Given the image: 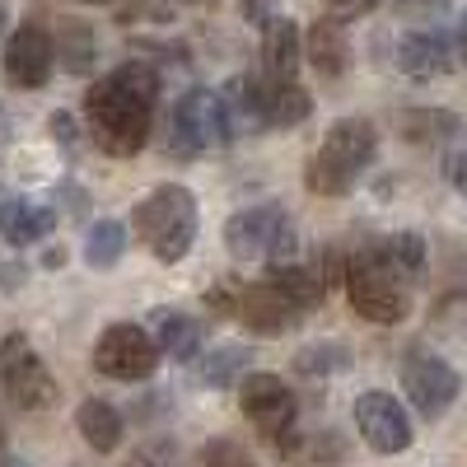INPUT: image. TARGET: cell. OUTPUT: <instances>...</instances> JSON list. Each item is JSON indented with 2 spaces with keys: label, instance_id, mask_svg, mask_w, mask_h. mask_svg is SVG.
Segmentation results:
<instances>
[{
  "label": "cell",
  "instance_id": "obj_7",
  "mask_svg": "<svg viewBox=\"0 0 467 467\" xmlns=\"http://www.w3.org/2000/svg\"><path fill=\"white\" fill-rule=\"evenodd\" d=\"M234 136L224 99L211 89H187L173 108V154L178 160H197V154L224 145Z\"/></svg>",
  "mask_w": 467,
  "mask_h": 467
},
{
  "label": "cell",
  "instance_id": "obj_12",
  "mask_svg": "<svg viewBox=\"0 0 467 467\" xmlns=\"http://www.w3.org/2000/svg\"><path fill=\"white\" fill-rule=\"evenodd\" d=\"M356 431L374 453H402L411 444V416L393 393H360L356 398Z\"/></svg>",
  "mask_w": 467,
  "mask_h": 467
},
{
  "label": "cell",
  "instance_id": "obj_33",
  "mask_svg": "<svg viewBox=\"0 0 467 467\" xmlns=\"http://www.w3.org/2000/svg\"><path fill=\"white\" fill-rule=\"evenodd\" d=\"M43 262H47V266H61V262H66V248H47V257H43Z\"/></svg>",
  "mask_w": 467,
  "mask_h": 467
},
{
  "label": "cell",
  "instance_id": "obj_29",
  "mask_svg": "<svg viewBox=\"0 0 467 467\" xmlns=\"http://www.w3.org/2000/svg\"><path fill=\"white\" fill-rule=\"evenodd\" d=\"M374 5H379V0H327L332 19H360V15H369Z\"/></svg>",
  "mask_w": 467,
  "mask_h": 467
},
{
  "label": "cell",
  "instance_id": "obj_1",
  "mask_svg": "<svg viewBox=\"0 0 467 467\" xmlns=\"http://www.w3.org/2000/svg\"><path fill=\"white\" fill-rule=\"evenodd\" d=\"M154 99H160V70L145 61H127L108 70L85 94V122L89 136L112 160H131L145 150L154 131Z\"/></svg>",
  "mask_w": 467,
  "mask_h": 467
},
{
  "label": "cell",
  "instance_id": "obj_25",
  "mask_svg": "<svg viewBox=\"0 0 467 467\" xmlns=\"http://www.w3.org/2000/svg\"><path fill=\"white\" fill-rule=\"evenodd\" d=\"M117 24H169L178 10L173 0H112Z\"/></svg>",
  "mask_w": 467,
  "mask_h": 467
},
{
  "label": "cell",
  "instance_id": "obj_34",
  "mask_svg": "<svg viewBox=\"0 0 467 467\" xmlns=\"http://www.w3.org/2000/svg\"><path fill=\"white\" fill-rule=\"evenodd\" d=\"M458 52H462V66H467V19H462V28H458Z\"/></svg>",
  "mask_w": 467,
  "mask_h": 467
},
{
  "label": "cell",
  "instance_id": "obj_26",
  "mask_svg": "<svg viewBox=\"0 0 467 467\" xmlns=\"http://www.w3.org/2000/svg\"><path fill=\"white\" fill-rule=\"evenodd\" d=\"M248 365V350H239V346H224V350H211V356L202 360V383H211V388H224L234 374H239Z\"/></svg>",
  "mask_w": 467,
  "mask_h": 467
},
{
  "label": "cell",
  "instance_id": "obj_38",
  "mask_svg": "<svg viewBox=\"0 0 467 467\" xmlns=\"http://www.w3.org/2000/svg\"><path fill=\"white\" fill-rule=\"evenodd\" d=\"M5 467H24V462H5Z\"/></svg>",
  "mask_w": 467,
  "mask_h": 467
},
{
  "label": "cell",
  "instance_id": "obj_13",
  "mask_svg": "<svg viewBox=\"0 0 467 467\" xmlns=\"http://www.w3.org/2000/svg\"><path fill=\"white\" fill-rule=\"evenodd\" d=\"M402 388L420 416H444L458 398V374L440 356H425L420 350V356H407V365H402Z\"/></svg>",
  "mask_w": 467,
  "mask_h": 467
},
{
  "label": "cell",
  "instance_id": "obj_11",
  "mask_svg": "<svg viewBox=\"0 0 467 467\" xmlns=\"http://www.w3.org/2000/svg\"><path fill=\"white\" fill-rule=\"evenodd\" d=\"M52 66H57L52 33L37 19H24L5 43V80L15 89H43L52 80Z\"/></svg>",
  "mask_w": 467,
  "mask_h": 467
},
{
  "label": "cell",
  "instance_id": "obj_3",
  "mask_svg": "<svg viewBox=\"0 0 467 467\" xmlns=\"http://www.w3.org/2000/svg\"><path fill=\"white\" fill-rule=\"evenodd\" d=\"M374 150H379V131L365 117H341V122H332L318 154L304 169L308 192H314V197H346V192L356 187V173L369 169Z\"/></svg>",
  "mask_w": 467,
  "mask_h": 467
},
{
  "label": "cell",
  "instance_id": "obj_18",
  "mask_svg": "<svg viewBox=\"0 0 467 467\" xmlns=\"http://www.w3.org/2000/svg\"><path fill=\"white\" fill-rule=\"evenodd\" d=\"M398 66L411 80H435V75H444L453 66V57H449V43L440 33H407L398 47Z\"/></svg>",
  "mask_w": 467,
  "mask_h": 467
},
{
  "label": "cell",
  "instance_id": "obj_14",
  "mask_svg": "<svg viewBox=\"0 0 467 467\" xmlns=\"http://www.w3.org/2000/svg\"><path fill=\"white\" fill-rule=\"evenodd\" d=\"M299 57H304V33L295 19H266L262 24V80L276 85H295L299 75Z\"/></svg>",
  "mask_w": 467,
  "mask_h": 467
},
{
  "label": "cell",
  "instance_id": "obj_36",
  "mask_svg": "<svg viewBox=\"0 0 467 467\" xmlns=\"http://www.w3.org/2000/svg\"><path fill=\"white\" fill-rule=\"evenodd\" d=\"M85 5H112V0H85Z\"/></svg>",
  "mask_w": 467,
  "mask_h": 467
},
{
  "label": "cell",
  "instance_id": "obj_5",
  "mask_svg": "<svg viewBox=\"0 0 467 467\" xmlns=\"http://www.w3.org/2000/svg\"><path fill=\"white\" fill-rule=\"evenodd\" d=\"M0 388H5V398L24 411H47L61 398L52 369L43 365V356L33 350V341L24 332L0 337Z\"/></svg>",
  "mask_w": 467,
  "mask_h": 467
},
{
  "label": "cell",
  "instance_id": "obj_6",
  "mask_svg": "<svg viewBox=\"0 0 467 467\" xmlns=\"http://www.w3.org/2000/svg\"><path fill=\"white\" fill-rule=\"evenodd\" d=\"M239 407L244 416L257 425V435L271 440L281 453L295 440V425H299V402L290 393V383L281 374H248L239 383Z\"/></svg>",
  "mask_w": 467,
  "mask_h": 467
},
{
  "label": "cell",
  "instance_id": "obj_15",
  "mask_svg": "<svg viewBox=\"0 0 467 467\" xmlns=\"http://www.w3.org/2000/svg\"><path fill=\"white\" fill-rule=\"evenodd\" d=\"M150 327H154L150 332L154 350H164V356H173V360H192L206 341V327L192 314H178V308H154Z\"/></svg>",
  "mask_w": 467,
  "mask_h": 467
},
{
  "label": "cell",
  "instance_id": "obj_27",
  "mask_svg": "<svg viewBox=\"0 0 467 467\" xmlns=\"http://www.w3.org/2000/svg\"><path fill=\"white\" fill-rule=\"evenodd\" d=\"M295 369L299 374H332V369H346V350L341 346H308L295 356Z\"/></svg>",
  "mask_w": 467,
  "mask_h": 467
},
{
  "label": "cell",
  "instance_id": "obj_16",
  "mask_svg": "<svg viewBox=\"0 0 467 467\" xmlns=\"http://www.w3.org/2000/svg\"><path fill=\"white\" fill-rule=\"evenodd\" d=\"M304 52H308V61H314V70L323 75V80H341L346 66H350V43H346V28H341L337 19L308 24Z\"/></svg>",
  "mask_w": 467,
  "mask_h": 467
},
{
  "label": "cell",
  "instance_id": "obj_10",
  "mask_svg": "<svg viewBox=\"0 0 467 467\" xmlns=\"http://www.w3.org/2000/svg\"><path fill=\"white\" fill-rule=\"evenodd\" d=\"M229 314L239 318L248 332H257V337H281V332H290L295 323H299V308L271 285V281H253V285H239L234 281V290H229Z\"/></svg>",
  "mask_w": 467,
  "mask_h": 467
},
{
  "label": "cell",
  "instance_id": "obj_28",
  "mask_svg": "<svg viewBox=\"0 0 467 467\" xmlns=\"http://www.w3.org/2000/svg\"><path fill=\"white\" fill-rule=\"evenodd\" d=\"M197 467H253V458L234 444V440H211V444L197 453Z\"/></svg>",
  "mask_w": 467,
  "mask_h": 467
},
{
  "label": "cell",
  "instance_id": "obj_37",
  "mask_svg": "<svg viewBox=\"0 0 467 467\" xmlns=\"http://www.w3.org/2000/svg\"><path fill=\"white\" fill-rule=\"evenodd\" d=\"M0 28H5V5H0Z\"/></svg>",
  "mask_w": 467,
  "mask_h": 467
},
{
  "label": "cell",
  "instance_id": "obj_8",
  "mask_svg": "<svg viewBox=\"0 0 467 467\" xmlns=\"http://www.w3.org/2000/svg\"><path fill=\"white\" fill-rule=\"evenodd\" d=\"M224 248L244 262L295 253V224L281 206H248L224 220Z\"/></svg>",
  "mask_w": 467,
  "mask_h": 467
},
{
  "label": "cell",
  "instance_id": "obj_9",
  "mask_svg": "<svg viewBox=\"0 0 467 467\" xmlns=\"http://www.w3.org/2000/svg\"><path fill=\"white\" fill-rule=\"evenodd\" d=\"M154 365H160V350L150 341V327H140V323H112L94 341V369L103 379L140 383L154 374Z\"/></svg>",
  "mask_w": 467,
  "mask_h": 467
},
{
  "label": "cell",
  "instance_id": "obj_23",
  "mask_svg": "<svg viewBox=\"0 0 467 467\" xmlns=\"http://www.w3.org/2000/svg\"><path fill=\"white\" fill-rule=\"evenodd\" d=\"M398 136L411 140V145H431L449 131H458V117L453 112H431V108H416V112H398Z\"/></svg>",
  "mask_w": 467,
  "mask_h": 467
},
{
  "label": "cell",
  "instance_id": "obj_20",
  "mask_svg": "<svg viewBox=\"0 0 467 467\" xmlns=\"http://www.w3.org/2000/svg\"><path fill=\"white\" fill-rule=\"evenodd\" d=\"M52 52H57V61H61L70 75H85V70L94 66V57H99V37H94V28L80 24V19H61V24H57V37H52Z\"/></svg>",
  "mask_w": 467,
  "mask_h": 467
},
{
  "label": "cell",
  "instance_id": "obj_22",
  "mask_svg": "<svg viewBox=\"0 0 467 467\" xmlns=\"http://www.w3.org/2000/svg\"><path fill=\"white\" fill-rule=\"evenodd\" d=\"M374 253H379V262L393 271L402 285L416 281L420 271H425V244H420V234H393V239H383Z\"/></svg>",
  "mask_w": 467,
  "mask_h": 467
},
{
  "label": "cell",
  "instance_id": "obj_19",
  "mask_svg": "<svg viewBox=\"0 0 467 467\" xmlns=\"http://www.w3.org/2000/svg\"><path fill=\"white\" fill-rule=\"evenodd\" d=\"M75 425H80V435L89 440L94 453H112L122 444V416H117V407L103 402V398H85L80 411H75Z\"/></svg>",
  "mask_w": 467,
  "mask_h": 467
},
{
  "label": "cell",
  "instance_id": "obj_30",
  "mask_svg": "<svg viewBox=\"0 0 467 467\" xmlns=\"http://www.w3.org/2000/svg\"><path fill=\"white\" fill-rule=\"evenodd\" d=\"M52 131H57V140H61L66 150H75V140H80V136H75V122H70L66 112H57V117H52Z\"/></svg>",
  "mask_w": 467,
  "mask_h": 467
},
{
  "label": "cell",
  "instance_id": "obj_4",
  "mask_svg": "<svg viewBox=\"0 0 467 467\" xmlns=\"http://www.w3.org/2000/svg\"><path fill=\"white\" fill-rule=\"evenodd\" d=\"M346 295H350V308H356L360 318L383 323V327L388 323H402L407 308H411L402 281L379 262L374 248H365V253H356V257L346 262Z\"/></svg>",
  "mask_w": 467,
  "mask_h": 467
},
{
  "label": "cell",
  "instance_id": "obj_31",
  "mask_svg": "<svg viewBox=\"0 0 467 467\" xmlns=\"http://www.w3.org/2000/svg\"><path fill=\"white\" fill-rule=\"evenodd\" d=\"M449 178H453V187H458V192H467V150L449 160Z\"/></svg>",
  "mask_w": 467,
  "mask_h": 467
},
{
  "label": "cell",
  "instance_id": "obj_17",
  "mask_svg": "<svg viewBox=\"0 0 467 467\" xmlns=\"http://www.w3.org/2000/svg\"><path fill=\"white\" fill-rule=\"evenodd\" d=\"M52 224H57V215L47 206H37V202H24V197L0 202V239L15 244V248L37 244L43 234H52Z\"/></svg>",
  "mask_w": 467,
  "mask_h": 467
},
{
  "label": "cell",
  "instance_id": "obj_21",
  "mask_svg": "<svg viewBox=\"0 0 467 467\" xmlns=\"http://www.w3.org/2000/svg\"><path fill=\"white\" fill-rule=\"evenodd\" d=\"M271 285H276L299 314L304 308H318L323 304V295H327V281H323V271H314V266H271V276H266Z\"/></svg>",
  "mask_w": 467,
  "mask_h": 467
},
{
  "label": "cell",
  "instance_id": "obj_35",
  "mask_svg": "<svg viewBox=\"0 0 467 467\" xmlns=\"http://www.w3.org/2000/svg\"><path fill=\"white\" fill-rule=\"evenodd\" d=\"M0 453H5V425H0Z\"/></svg>",
  "mask_w": 467,
  "mask_h": 467
},
{
  "label": "cell",
  "instance_id": "obj_24",
  "mask_svg": "<svg viewBox=\"0 0 467 467\" xmlns=\"http://www.w3.org/2000/svg\"><path fill=\"white\" fill-rule=\"evenodd\" d=\"M122 253H127V229L117 224V220H99V224L89 229L85 262H89L94 271H108V266H117V262H122Z\"/></svg>",
  "mask_w": 467,
  "mask_h": 467
},
{
  "label": "cell",
  "instance_id": "obj_2",
  "mask_svg": "<svg viewBox=\"0 0 467 467\" xmlns=\"http://www.w3.org/2000/svg\"><path fill=\"white\" fill-rule=\"evenodd\" d=\"M131 224H136V239L164 266H173L192 253V244H197V197L178 182H164V187H154L150 197L136 202Z\"/></svg>",
  "mask_w": 467,
  "mask_h": 467
},
{
  "label": "cell",
  "instance_id": "obj_32",
  "mask_svg": "<svg viewBox=\"0 0 467 467\" xmlns=\"http://www.w3.org/2000/svg\"><path fill=\"white\" fill-rule=\"evenodd\" d=\"M24 281V266H0V290H15Z\"/></svg>",
  "mask_w": 467,
  "mask_h": 467
}]
</instances>
